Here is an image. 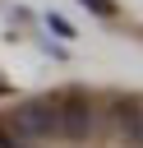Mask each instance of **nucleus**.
<instances>
[{
	"label": "nucleus",
	"mask_w": 143,
	"mask_h": 148,
	"mask_svg": "<svg viewBox=\"0 0 143 148\" xmlns=\"http://www.w3.org/2000/svg\"><path fill=\"white\" fill-rule=\"evenodd\" d=\"M0 148H23L18 139H9V134H0Z\"/></svg>",
	"instance_id": "5"
},
{
	"label": "nucleus",
	"mask_w": 143,
	"mask_h": 148,
	"mask_svg": "<svg viewBox=\"0 0 143 148\" xmlns=\"http://www.w3.org/2000/svg\"><path fill=\"white\" fill-rule=\"evenodd\" d=\"M92 125H97L92 102H83V97L55 102V130H60L65 139H88V134H92Z\"/></svg>",
	"instance_id": "2"
},
{
	"label": "nucleus",
	"mask_w": 143,
	"mask_h": 148,
	"mask_svg": "<svg viewBox=\"0 0 143 148\" xmlns=\"http://www.w3.org/2000/svg\"><path fill=\"white\" fill-rule=\"evenodd\" d=\"M14 130L23 139H51V134H60L55 130V102H28V106H18L14 111Z\"/></svg>",
	"instance_id": "1"
},
{
	"label": "nucleus",
	"mask_w": 143,
	"mask_h": 148,
	"mask_svg": "<svg viewBox=\"0 0 143 148\" xmlns=\"http://www.w3.org/2000/svg\"><path fill=\"white\" fill-rule=\"evenodd\" d=\"M83 5H92L97 14H111V0H83Z\"/></svg>",
	"instance_id": "4"
},
{
	"label": "nucleus",
	"mask_w": 143,
	"mask_h": 148,
	"mask_svg": "<svg viewBox=\"0 0 143 148\" xmlns=\"http://www.w3.org/2000/svg\"><path fill=\"white\" fill-rule=\"evenodd\" d=\"M120 130H125L134 143H143V116H138V111H120Z\"/></svg>",
	"instance_id": "3"
}]
</instances>
